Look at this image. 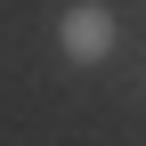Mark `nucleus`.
<instances>
[{"instance_id":"nucleus-1","label":"nucleus","mask_w":146,"mask_h":146,"mask_svg":"<svg viewBox=\"0 0 146 146\" xmlns=\"http://www.w3.org/2000/svg\"><path fill=\"white\" fill-rule=\"evenodd\" d=\"M57 41H65V57H73V65H98L106 49H114V16H106V8H65Z\"/></svg>"}]
</instances>
